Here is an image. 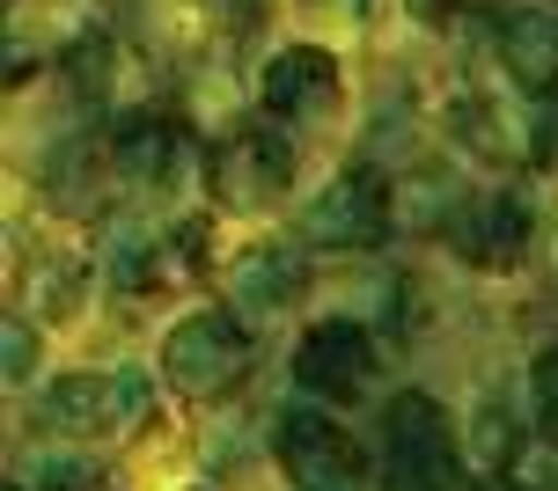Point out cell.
<instances>
[{
    "label": "cell",
    "instance_id": "2e32d148",
    "mask_svg": "<svg viewBox=\"0 0 558 491\" xmlns=\"http://www.w3.org/2000/svg\"><path fill=\"white\" fill-rule=\"evenodd\" d=\"M37 484H45V491H104V469L82 463V455H45Z\"/></svg>",
    "mask_w": 558,
    "mask_h": 491
},
{
    "label": "cell",
    "instance_id": "e0dca14e",
    "mask_svg": "<svg viewBox=\"0 0 558 491\" xmlns=\"http://www.w3.org/2000/svg\"><path fill=\"white\" fill-rule=\"evenodd\" d=\"M530 382H536V426L558 440V337L536 353V367H530Z\"/></svg>",
    "mask_w": 558,
    "mask_h": 491
},
{
    "label": "cell",
    "instance_id": "ac0fdd59",
    "mask_svg": "<svg viewBox=\"0 0 558 491\" xmlns=\"http://www.w3.org/2000/svg\"><path fill=\"white\" fill-rule=\"evenodd\" d=\"M316 8H331V15H367L375 0H316Z\"/></svg>",
    "mask_w": 558,
    "mask_h": 491
},
{
    "label": "cell",
    "instance_id": "277c9868",
    "mask_svg": "<svg viewBox=\"0 0 558 491\" xmlns=\"http://www.w3.org/2000/svg\"><path fill=\"white\" fill-rule=\"evenodd\" d=\"M279 469L294 477V491H367V455L361 440L338 426L331 410H279Z\"/></svg>",
    "mask_w": 558,
    "mask_h": 491
},
{
    "label": "cell",
    "instance_id": "5bb4252c",
    "mask_svg": "<svg viewBox=\"0 0 558 491\" xmlns=\"http://www.w3.org/2000/svg\"><path fill=\"white\" fill-rule=\"evenodd\" d=\"M198 15L221 29L228 45H243V37H257V23H265V0H198Z\"/></svg>",
    "mask_w": 558,
    "mask_h": 491
},
{
    "label": "cell",
    "instance_id": "8992f818",
    "mask_svg": "<svg viewBox=\"0 0 558 491\" xmlns=\"http://www.w3.org/2000/svg\"><path fill=\"white\" fill-rule=\"evenodd\" d=\"M140 410H147V389L125 367L118 375L111 367H82V375H59L45 389V418L66 426V433H118V426H133Z\"/></svg>",
    "mask_w": 558,
    "mask_h": 491
},
{
    "label": "cell",
    "instance_id": "7c38bea8",
    "mask_svg": "<svg viewBox=\"0 0 558 491\" xmlns=\"http://www.w3.org/2000/svg\"><path fill=\"white\" fill-rule=\"evenodd\" d=\"M500 66L530 96H558V15L551 8H507L500 15Z\"/></svg>",
    "mask_w": 558,
    "mask_h": 491
},
{
    "label": "cell",
    "instance_id": "4fadbf2b",
    "mask_svg": "<svg viewBox=\"0 0 558 491\" xmlns=\"http://www.w3.org/2000/svg\"><path fill=\"white\" fill-rule=\"evenodd\" d=\"M23 316H45V323H74L82 316V265H45L29 272V294H23Z\"/></svg>",
    "mask_w": 558,
    "mask_h": 491
},
{
    "label": "cell",
    "instance_id": "9a60e30c",
    "mask_svg": "<svg viewBox=\"0 0 558 491\" xmlns=\"http://www.w3.org/2000/svg\"><path fill=\"white\" fill-rule=\"evenodd\" d=\"M29 367H37V337H29L23 316H0V375L8 382H29Z\"/></svg>",
    "mask_w": 558,
    "mask_h": 491
},
{
    "label": "cell",
    "instance_id": "52a82bcc",
    "mask_svg": "<svg viewBox=\"0 0 558 491\" xmlns=\"http://www.w3.org/2000/svg\"><path fill=\"white\" fill-rule=\"evenodd\" d=\"M530 228H536V213L522 206V198L485 192V198H456V213H448V243L463 249L477 272H507V265L530 257Z\"/></svg>",
    "mask_w": 558,
    "mask_h": 491
},
{
    "label": "cell",
    "instance_id": "3957f363",
    "mask_svg": "<svg viewBox=\"0 0 558 491\" xmlns=\"http://www.w3.org/2000/svg\"><path fill=\"white\" fill-rule=\"evenodd\" d=\"M206 184H214V198L235 206V213L279 206L287 184H294V139H279L272 125H235V133L214 139V155H206Z\"/></svg>",
    "mask_w": 558,
    "mask_h": 491
},
{
    "label": "cell",
    "instance_id": "ba28073f",
    "mask_svg": "<svg viewBox=\"0 0 558 491\" xmlns=\"http://www.w3.org/2000/svg\"><path fill=\"white\" fill-rule=\"evenodd\" d=\"M257 103L272 125H308V118H331L338 110V59L324 45H294L265 66L257 82Z\"/></svg>",
    "mask_w": 558,
    "mask_h": 491
},
{
    "label": "cell",
    "instance_id": "9c48e42d",
    "mask_svg": "<svg viewBox=\"0 0 558 491\" xmlns=\"http://www.w3.org/2000/svg\"><path fill=\"white\" fill-rule=\"evenodd\" d=\"M367 375H375V345H367L361 323H316L294 353V382L331 396V404H353L367 389Z\"/></svg>",
    "mask_w": 558,
    "mask_h": 491
},
{
    "label": "cell",
    "instance_id": "30bf717a",
    "mask_svg": "<svg viewBox=\"0 0 558 491\" xmlns=\"http://www.w3.org/2000/svg\"><path fill=\"white\" fill-rule=\"evenodd\" d=\"M104 155L140 184H169L184 162V125H177V110H125L104 139Z\"/></svg>",
    "mask_w": 558,
    "mask_h": 491
},
{
    "label": "cell",
    "instance_id": "8fae6325",
    "mask_svg": "<svg viewBox=\"0 0 558 491\" xmlns=\"http://www.w3.org/2000/svg\"><path fill=\"white\" fill-rule=\"evenodd\" d=\"M228 286H235V308H243V316H279V308H294V294L308 286V265L279 243H251V249H235Z\"/></svg>",
    "mask_w": 558,
    "mask_h": 491
},
{
    "label": "cell",
    "instance_id": "6da1fadb",
    "mask_svg": "<svg viewBox=\"0 0 558 491\" xmlns=\"http://www.w3.org/2000/svg\"><path fill=\"white\" fill-rule=\"evenodd\" d=\"M383 463H390V491H463V447L456 426L434 396H390L383 410Z\"/></svg>",
    "mask_w": 558,
    "mask_h": 491
},
{
    "label": "cell",
    "instance_id": "ffe728a7",
    "mask_svg": "<svg viewBox=\"0 0 558 491\" xmlns=\"http://www.w3.org/2000/svg\"><path fill=\"white\" fill-rule=\"evenodd\" d=\"M8 491H23V484H8Z\"/></svg>",
    "mask_w": 558,
    "mask_h": 491
},
{
    "label": "cell",
    "instance_id": "7a4b0ae2",
    "mask_svg": "<svg viewBox=\"0 0 558 491\" xmlns=\"http://www.w3.org/2000/svg\"><path fill=\"white\" fill-rule=\"evenodd\" d=\"M243 367H251V330L235 323L228 308H198V316H184L162 337V375L177 396L214 404V396H228L243 382Z\"/></svg>",
    "mask_w": 558,
    "mask_h": 491
},
{
    "label": "cell",
    "instance_id": "d6986e66",
    "mask_svg": "<svg viewBox=\"0 0 558 491\" xmlns=\"http://www.w3.org/2000/svg\"><path fill=\"white\" fill-rule=\"evenodd\" d=\"M477 491H530V484H514V477H493V484H477Z\"/></svg>",
    "mask_w": 558,
    "mask_h": 491
},
{
    "label": "cell",
    "instance_id": "5b68a950",
    "mask_svg": "<svg viewBox=\"0 0 558 491\" xmlns=\"http://www.w3.org/2000/svg\"><path fill=\"white\" fill-rule=\"evenodd\" d=\"M302 235L316 249H375L390 235V184L375 169H345L324 184V198H308Z\"/></svg>",
    "mask_w": 558,
    "mask_h": 491
}]
</instances>
